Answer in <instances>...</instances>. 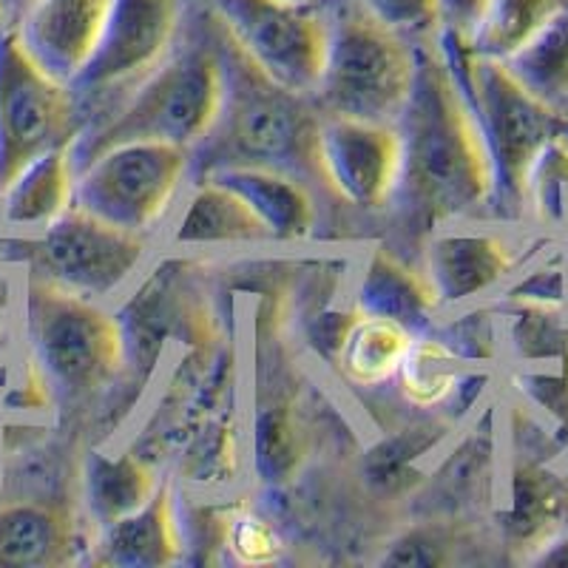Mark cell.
<instances>
[{"label": "cell", "instance_id": "obj_1", "mask_svg": "<svg viewBox=\"0 0 568 568\" xmlns=\"http://www.w3.org/2000/svg\"><path fill=\"white\" fill-rule=\"evenodd\" d=\"M400 182L389 211L398 236L424 247L438 227L495 220V174L464 85L435 43L415 45V83L398 123Z\"/></svg>", "mask_w": 568, "mask_h": 568}, {"label": "cell", "instance_id": "obj_2", "mask_svg": "<svg viewBox=\"0 0 568 568\" xmlns=\"http://www.w3.org/2000/svg\"><path fill=\"white\" fill-rule=\"evenodd\" d=\"M225 71V100L205 140L191 149V180L225 165H258L296 176L313 194L342 207L327 185L318 156L322 111L313 98L296 94L265 78L207 9Z\"/></svg>", "mask_w": 568, "mask_h": 568}, {"label": "cell", "instance_id": "obj_3", "mask_svg": "<svg viewBox=\"0 0 568 568\" xmlns=\"http://www.w3.org/2000/svg\"><path fill=\"white\" fill-rule=\"evenodd\" d=\"M225 100V71L211 27L202 14L200 40L142 80L123 103L94 116L71 142L74 171L114 145L125 142H171L182 149H196L213 129Z\"/></svg>", "mask_w": 568, "mask_h": 568}, {"label": "cell", "instance_id": "obj_4", "mask_svg": "<svg viewBox=\"0 0 568 568\" xmlns=\"http://www.w3.org/2000/svg\"><path fill=\"white\" fill-rule=\"evenodd\" d=\"M438 49L478 116L495 174V220L524 222L531 171L549 142L568 131L566 116L537 100L506 63L475 58L458 34L440 32Z\"/></svg>", "mask_w": 568, "mask_h": 568}, {"label": "cell", "instance_id": "obj_5", "mask_svg": "<svg viewBox=\"0 0 568 568\" xmlns=\"http://www.w3.org/2000/svg\"><path fill=\"white\" fill-rule=\"evenodd\" d=\"M14 313L27 355L43 369L54 398H94L125 373L129 338L105 302L23 273Z\"/></svg>", "mask_w": 568, "mask_h": 568}, {"label": "cell", "instance_id": "obj_6", "mask_svg": "<svg viewBox=\"0 0 568 568\" xmlns=\"http://www.w3.org/2000/svg\"><path fill=\"white\" fill-rule=\"evenodd\" d=\"M327 12V60L313 103L322 114L398 123L415 83V45L362 7L338 0Z\"/></svg>", "mask_w": 568, "mask_h": 568}, {"label": "cell", "instance_id": "obj_7", "mask_svg": "<svg viewBox=\"0 0 568 568\" xmlns=\"http://www.w3.org/2000/svg\"><path fill=\"white\" fill-rule=\"evenodd\" d=\"M154 251V236L134 233L71 205L43 231L29 233L23 271L63 291L109 302L140 276Z\"/></svg>", "mask_w": 568, "mask_h": 568}, {"label": "cell", "instance_id": "obj_8", "mask_svg": "<svg viewBox=\"0 0 568 568\" xmlns=\"http://www.w3.org/2000/svg\"><path fill=\"white\" fill-rule=\"evenodd\" d=\"M191 185V151L171 142H125L78 171L74 205L154 236Z\"/></svg>", "mask_w": 568, "mask_h": 568}, {"label": "cell", "instance_id": "obj_9", "mask_svg": "<svg viewBox=\"0 0 568 568\" xmlns=\"http://www.w3.org/2000/svg\"><path fill=\"white\" fill-rule=\"evenodd\" d=\"M85 125L71 89L45 74L14 27L0 32V191Z\"/></svg>", "mask_w": 568, "mask_h": 568}, {"label": "cell", "instance_id": "obj_10", "mask_svg": "<svg viewBox=\"0 0 568 568\" xmlns=\"http://www.w3.org/2000/svg\"><path fill=\"white\" fill-rule=\"evenodd\" d=\"M185 7L182 0H114L98 52L71 80L83 120L105 114L149 80L174 52Z\"/></svg>", "mask_w": 568, "mask_h": 568}, {"label": "cell", "instance_id": "obj_11", "mask_svg": "<svg viewBox=\"0 0 568 568\" xmlns=\"http://www.w3.org/2000/svg\"><path fill=\"white\" fill-rule=\"evenodd\" d=\"M211 9L236 45L265 78L313 98L327 60V12L293 0H211Z\"/></svg>", "mask_w": 568, "mask_h": 568}, {"label": "cell", "instance_id": "obj_12", "mask_svg": "<svg viewBox=\"0 0 568 568\" xmlns=\"http://www.w3.org/2000/svg\"><path fill=\"white\" fill-rule=\"evenodd\" d=\"M318 156L338 205L364 213L389 211L404 165V142L395 125L322 114Z\"/></svg>", "mask_w": 568, "mask_h": 568}, {"label": "cell", "instance_id": "obj_13", "mask_svg": "<svg viewBox=\"0 0 568 568\" xmlns=\"http://www.w3.org/2000/svg\"><path fill=\"white\" fill-rule=\"evenodd\" d=\"M418 265L438 293L440 311H466L515 278L524 267V245L500 227L455 222L424 242Z\"/></svg>", "mask_w": 568, "mask_h": 568}, {"label": "cell", "instance_id": "obj_14", "mask_svg": "<svg viewBox=\"0 0 568 568\" xmlns=\"http://www.w3.org/2000/svg\"><path fill=\"white\" fill-rule=\"evenodd\" d=\"M497 540L511 560L531 562L568 531V471L551 460L517 458L495 511Z\"/></svg>", "mask_w": 568, "mask_h": 568}, {"label": "cell", "instance_id": "obj_15", "mask_svg": "<svg viewBox=\"0 0 568 568\" xmlns=\"http://www.w3.org/2000/svg\"><path fill=\"white\" fill-rule=\"evenodd\" d=\"M94 531L69 504L0 500V568H54L85 560Z\"/></svg>", "mask_w": 568, "mask_h": 568}, {"label": "cell", "instance_id": "obj_16", "mask_svg": "<svg viewBox=\"0 0 568 568\" xmlns=\"http://www.w3.org/2000/svg\"><path fill=\"white\" fill-rule=\"evenodd\" d=\"M187 540L174 478H162L149 504L94 535L85 562L111 568H162L185 560Z\"/></svg>", "mask_w": 568, "mask_h": 568}, {"label": "cell", "instance_id": "obj_17", "mask_svg": "<svg viewBox=\"0 0 568 568\" xmlns=\"http://www.w3.org/2000/svg\"><path fill=\"white\" fill-rule=\"evenodd\" d=\"M114 0H38L14 23L34 63L69 85L98 52Z\"/></svg>", "mask_w": 568, "mask_h": 568}, {"label": "cell", "instance_id": "obj_18", "mask_svg": "<svg viewBox=\"0 0 568 568\" xmlns=\"http://www.w3.org/2000/svg\"><path fill=\"white\" fill-rule=\"evenodd\" d=\"M349 304L367 316L393 318L415 336L433 333L435 318L444 313L424 267L389 245H375L367 253Z\"/></svg>", "mask_w": 568, "mask_h": 568}, {"label": "cell", "instance_id": "obj_19", "mask_svg": "<svg viewBox=\"0 0 568 568\" xmlns=\"http://www.w3.org/2000/svg\"><path fill=\"white\" fill-rule=\"evenodd\" d=\"M202 176L222 182L233 194H240L258 220L265 222L273 242H302L316 233V194L296 176L258 165H225Z\"/></svg>", "mask_w": 568, "mask_h": 568}, {"label": "cell", "instance_id": "obj_20", "mask_svg": "<svg viewBox=\"0 0 568 568\" xmlns=\"http://www.w3.org/2000/svg\"><path fill=\"white\" fill-rule=\"evenodd\" d=\"M169 240L174 247H211L256 245L273 242V236L240 194H233L222 182L200 176L191 180L182 196Z\"/></svg>", "mask_w": 568, "mask_h": 568}, {"label": "cell", "instance_id": "obj_21", "mask_svg": "<svg viewBox=\"0 0 568 568\" xmlns=\"http://www.w3.org/2000/svg\"><path fill=\"white\" fill-rule=\"evenodd\" d=\"M71 142L38 156L0 191V227L7 233H38L74 205Z\"/></svg>", "mask_w": 568, "mask_h": 568}, {"label": "cell", "instance_id": "obj_22", "mask_svg": "<svg viewBox=\"0 0 568 568\" xmlns=\"http://www.w3.org/2000/svg\"><path fill=\"white\" fill-rule=\"evenodd\" d=\"M80 489H83V515L91 531L98 535L105 526L116 524L120 517L131 515L142 504H149L160 486V475L151 460L134 453H85L80 469Z\"/></svg>", "mask_w": 568, "mask_h": 568}, {"label": "cell", "instance_id": "obj_23", "mask_svg": "<svg viewBox=\"0 0 568 568\" xmlns=\"http://www.w3.org/2000/svg\"><path fill=\"white\" fill-rule=\"evenodd\" d=\"M478 375V362H469L435 333H420L395 375V389L407 407L420 409V413H438L446 404L464 398Z\"/></svg>", "mask_w": 568, "mask_h": 568}, {"label": "cell", "instance_id": "obj_24", "mask_svg": "<svg viewBox=\"0 0 568 568\" xmlns=\"http://www.w3.org/2000/svg\"><path fill=\"white\" fill-rule=\"evenodd\" d=\"M413 342L415 333L404 324L355 311V318L349 322L347 333L333 355V364L349 387H387L395 382Z\"/></svg>", "mask_w": 568, "mask_h": 568}, {"label": "cell", "instance_id": "obj_25", "mask_svg": "<svg viewBox=\"0 0 568 568\" xmlns=\"http://www.w3.org/2000/svg\"><path fill=\"white\" fill-rule=\"evenodd\" d=\"M566 7L568 0H489L469 40L471 54L506 63Z\"/></svg>", "mask_w": 568, "mask_h": 568}, {"label": "cell", "instance_id": "obj_26", "mask_svg": "<svg viewBox=\"0 0 568 568\" xmlns=\"http://www.w3.org/2000/svg\"><path fill=\"white\" fill-rule=\"evenodd\" d=\"M509 71L526 89L560 111H568V7L546 29L535 34L517 54L506 60Z\"/></svg>", "mask_w": 568, "mask_h": 568}, {"label": "cell", "instance_id": "obj_27", "mask_svg": "<svg viewBox=\"0 0 568 568\" xmlns=\"http://www.w3.org/2000/svg\"><path fill=\"white\" fill-rule=\"evenodd\" d=\"M526 220L542 231H568V131L549 142L531 171Z\"/></svg>", "mask_w": 568, "mask_h": 568}, {"label": "cell", "instance_id": "obj_28", "mask_svg": "<svg viewBox=\"0 0 568 568\" xmlns=\"http://www.w3.org/2000/svg\"><path fill=\"white\" fill-rule=\"evenodd\" d=\"M460 549H464V524L453 517H440V520H420L407 531H400L378 557V562L409 568L449 566L458 560Z\"/></svg>", "mask_w": 568, "mask_h": 568}, {"label": "cell", "instance_id": "obj_29", "mask_svg": "<svg viewBox=\"0 0 568 568\" xmlns=\"http://www.w3.org/2000/svg\"><path fill=\"white\" fill-rule=\"evenodd\" d=\"M253 458L262 480L284 484L291 480L302 460V438H298L296 420L287 404H271L258 409L256 429H253Z\"/></svg>", "mask_w": 568, "mask_h": 568}, {"label": "cell", "instance_id": "obj_30", "mask_svg": "<svg viewBox=\"0 0 568 568\" xmlns=\"http://www.w3.org/2000/svg\"><path fill=\"white\" fill-rule=\"evenodd\" d=\"M515 387L529 413H535L551 435L568 446V355L546 364H520Z\"/></svg>", "mask_w": 568, "mask_h": 568}, {"label": "cell", "instance_id": "obj_31", "mask_svg": "<svg viewBox=\"0 0 568 568\" xmlns=\"http://www.w3.org/2000/svg\"><path fill=\"white\" fill-rule=\"evenodd\" d=\"M222 549L240 566H273L287 555V540L262 511L240 506L222 517Z\"/></svg>", "mask_w": 568, "mask_h": 568}, {"label": "cell", "instance_id": "obj_32", "mask_svg": "<svg viewBox=\"0 0 568 568\" xmlns=\"http://www.w3.org/2000/svg\"><path fill=\"white\" fill-rule=\"evenodd\" d=\"M504 304H535V307H568V262L555 253L515 273L504 291Z\"/></svg>", "mask_w": 568, "mask_h": 568}, {"label": "cell", "instance_id": "obj_33", "mask_svg": "<svg viewBox=\"0 0 568 568\" xmlns=\"http://www.w3.org/2000/svg\"><path fill=\"white\" fill-rule=\"evenodd\" d=\"M362 7L413 45L435 43L444 32L438 0H362Z\"/></svg>", "mask_w": 568, "mask_h": 568}, {"label": "cell", "instance_id": "obj_34", "mask_svg": "<svg viewBox=\"0 0 568 568\" xmlns=\"http://www.w3.org/2000/svg\"><path fill=\"white\" fill-rule=\"evenodd\" d=\"M440 20H444V32L458 34L460 40L469 43L480 18H484L489 0H438Z\"/></svg>", "mask_w": 568, "mask_h": 568}, {"label": "cell", "instance_id": "obj_35", "mask_svg": "<svg viewBox=\"0 0 568 568\" xmlns=\"http://www.w3.org/2000/svg\"><path fill=\"white\" fill-rule=\"evenodd\" d=\"M535 566H568V531L535 557Z\"/></svg>", "mask_w": 568, "mask_h": 568}, {"label": "cell", "instance_id": "obj_36", "mask_svg": "<svg viewBox=\"0 0 568 568\" xmlns=\"http://www.w3.org/2000/svg\"><path fill=\"white\" fill-rule=\"evenodd\" d=\"M18 291L20 278L9 276L7 271H0V316H9L18 307Z\"/></svg>", "mask_w": 568, "mask_h": 568}, {"label": "cell", "instance_id": "obj_37", "mask_svg": "<svg viewBox=\"0 0 568 568\" xmlns=\"http://www.w3.org/2000/svg\"><path fill=\"white\" fill-rule=\"evenodd\" d=\"M34 3H38V0H0V9H3V14H7L9 27H14V23H18V20L34 7Z\"/></svg>", "mask_w": 568, "mask_h": 568}, {"label": "cell", "instance_id": "obj_38", "mask_svg": "<svg viewBox=\"0 0 568 568\" xmlns=\"http://www.w3.org/2000/svg\"><path fill=\"white\" fill-rule=\"evenodd\" d=\"M3 342H9V322H7V316H0V347H3Z\"/></svg>", "mask_w": 568, "mask_h": 568}, {"label": "cell", "instance_id": "obj_39", "mask_svg": "<svg viewBox=\"0 0 568 568\" xmlns=\"http://www.w3.org/2000/svg\"><path fill=\"white\" fill-rule=\"evenodd\" d=\"M9 23H7V14H3V9H0V32H3V29H7Z\"/></svg>", "mask_w": 568, "mask_h": 568}, {"label": "cell", "instance_id": "obj_40", "mask_svg": "<svg viewBox=\"0 0 568 568\" xmlns=\"http://www.w3.org/2000/svg\"><path fill=\"white\" fill-rule=\"evenodd\" d=\"M293 3H318V0H293Z\"/></svg>", "mask_w": 568, "mask_h": 568}, {"label": "cell", "instance_id": "obj_41", "mask_svg": "<svg viewBox=\"0 0 568 568\" xmlns=\"http://www.w3.org/2000/svg\"><path fill=\"white\" fill-rule=\"evenodd\" d=\"M566 123H568V111H566Z\"/></svg>", "mask_w": 568, "mask_h": 568}]
</instances>
